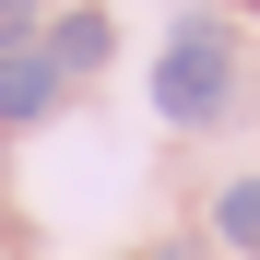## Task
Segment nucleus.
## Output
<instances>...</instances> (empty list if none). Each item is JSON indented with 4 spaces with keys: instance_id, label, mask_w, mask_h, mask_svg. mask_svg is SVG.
<instances>
[{
    "instance_id": "39448f33",
    "label": "nucleus",
    "mask_w": 260,
    "mask_h": 260,
    "mask_svg": "<svg viewBox=\"0 0 260 260\" xmlns=\"http://www.w3.org/2000/svg\"><path fill=\"white\" fill-rule=\"evenodd\" d=\"M24 24H36V0H0V48H24Z\"/></svg>"
},
{
    "instance_id": "f03ea898",
    "label": "nucleus",
    "mask_w": 260,
    "mask_h": 260,
    "mask_svg": "<svg viewBox=\"0 0 260 260\" xmlns=\"http://www.w3.org/2000/svg\"><path fill=\"white\" fill-rule=\"evenodd\" d=\"M48 107H59V59L0 48V118H48Z\"/></svg>"
},
{
    "instance_id": "f257e3e1",
    "label": "nucleus",
    "mask_w": 260,
    "mask_h": 260,
    "mask_svg": "<svg viewBox=\"0 0 260 260\" xmlns=\"http://www.w3.org/2000/svg\"><path fill=\"white\" fill-rule=\"evenodd\" d=\"M225 83H237V59H225V24H178L166 36V59H154V118H178V130H201V118H225Z\"/></svg>"
},
{
    "instance_id": "7ed1b4c3",
    "label": "nucleus",
    "mask_w": 260,
    "mask_h": 260,
    "mask_svg": "<svg viewBox=\"0 0 260 260\" xmlns=\"http://www.w3.org/2000/svg\"><path fill=\"white\" fill-rule=\"evenodd\" d=\"M213 237H225V248H248V260H260V178H237L225 201H213Z\"/></svg>"
},
{
    "instance_id": "20e7f679",
    "label": "nucleus",
    "mask_w": 260,
    "mask_h": 260,
    "mask_svg": "<svg viewBox=\"0 0 260 260\" xmlns=\"http://www.w3.org/2000/svg\"><path fill=\"white\" fill-rule=\"evenodd\" d=\"M59 71H95L107 59V12H59V48H48Z\"/></svg>"
}]
</instances>
